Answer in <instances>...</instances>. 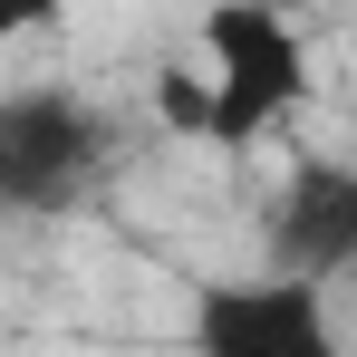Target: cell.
Masks as SVG:
<instances>
[{"label": "cell", "mask_w": 357, "mask_h": 357, "mask_svg": "<svg viewBox=\"0 0 357 357\" xmlns=\"http://www.w3.org/2000/svg\"><path fill=\"white\" fill-rule=\"evenodd\" d=\"M203 68H213V77H203V87L174 77L165 107H174L193 135H213V145H261V135L309 97V49H299L290 10H271V0H222V10L203 20Z\"/></svg>", "instance_id": "cell-1"}, {"label": "cell", "mask_w": 357, "mask_h": 357, "mask_svg": "<svg viewBox=\"0 0 357 357\" xmlns=\"http://www.w3.org/2000/svg\"><path fill=\"white\" fill-rule=\"evenodd\" d=\"M261 271H290V280H348L357 271V165L338 155H309L271 183L261 203Z\"/></svg>", "instance_id": "cell-4"}, {"label": "cell", "mask_w": 357, "mask_h": 357, "mask_svg": "<svg viewBox=\"0 0 357 357\" xmlns=\"http://www.w3.org/2000/svg\"><path fill=\"white\" fill-rule=\"evenodd\" d=\"M183 338H193V357H348L338 319H328V290L290 280V271L203 280L193 309H183Z\"/></svg>", "instance_id": "cell-3"}, {"label": "cell", "mask_w": 357, "mask_h": 357, "mask_svg": "<svg viewBox=\"0 0 357 357\" xmlns=\"http://www.w3.org/2000/svg\"><path fill=\"white\" fill-rule=\"evenodd\" d=\"M59 10H77V0H0V39H20V29H39Z\"/></svg>", "instance_id": "cell-5"}, {"label": "cell", "mask_w": 357, "mask_h": 357, "mask_svg": "<svg viewBox=\"0 0 357 357\" xmlns=\"http://www.w3.org/2000/svg\"><path fill=\"white\" fill-rule=\"evenodd\" d=\"M107 155H116V126L77 87L39 77V87L0 97V213H20V222L77 213L97 193V174H107Z\"/></svg>", "instance_id": "cell-2"}]
</instances>
